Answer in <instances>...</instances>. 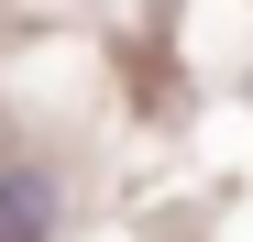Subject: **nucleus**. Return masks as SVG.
Listing matches in <instances>:
<instances>
[{"label":"nucleus","mask_w":253,"mask_h":242,"mask_svg":"<svg viewBox=\"0 0 253 242\" xmlns=\"http://www.w3.org/2000/svg\"><path fill=\"white\" fill-rule=\"evenodd\" d=\"M0 242H55V176L0 165Z\"/></svg>","instance_id":"1"}]
</instances>
